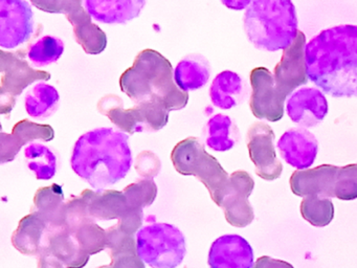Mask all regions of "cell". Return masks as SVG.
Here are the masks:
<instances>
[{
  "label": "cell",
  "instance_id": "24",
  "mask_svg": "<svg viewBox=\"0 0 357 268\" xmlns=\"http://www.w3.org/2000/svg\"><path fill=\"white\" fill-rule=\"evenodd\" d=\"M245 91L243 79L234 71L225 70L213 81L210 96L215 106L229 110L243 100Z\"/></svg>",
  "mask_w": 357,
  "mask_h": 268
},
{
  "label": "cell",
  "instance_id": "39",
  "mask_svg": "<svg viewBox=\"0 0 357 268\" xmlns=\"http://www.w3.org/2000/svg\"><path fill=\"white\" fill-rule=\"evenodd\" d=\"M112 268H145L144 261L139 255H125V257L118 258L112 260Z\"/></svg>",
  "mask_w": 357,
  "mask_h": 268
},
{
  "label": "cell",
  "instance_id": "15",
  "mask_svg": "<svg viewBox=\"0 0 357 268\" xmlns=\"http://www.w3.org/2000/svg\"><path fill=\"white\" fill-rule=\"evenodd\" d=\"M338 169L336 165H321L313 169L294 172L289 180L292 193L304 198L310 196L333 198Z\"/></svg>",
  "mask_w": 357,
  "mask_h": 268
},
{
  "label": "cell",
  "instance_id": "36",
  "mask_svg": "<svg viewBox=\"0 0 357 268\" xmlns=\"http://www.w3.org/2000/svg\"><path fill=\"white\" fill-rule=\"evenodd\" d=\"M334 195L340 200H354L357 198V180L350 176L337 173Z\"/></svg>",
  "mask_w": 357,
  "mask_h": 268
},
{
  "label": "cell",
  "instance_id": "16",
  "mask_svg": "<svg viewBox=\"0 0 357 268\" xmlns=\"http://www.w3.org/2000/svg\"><path fill=\"white\" fill-rule=\"evenodd\" d=\"M210 268H252L254 251L239 234H225L214 241L208 253Z\"/></svg>",
  "mask_w": 357,
  "mask_h": 268
},
{
  "label": "cell",
  "instance_id": "8",
  "mask_svg": "<svg viewBox=\"0 0 357 268\" xmlns=\"http://www.w3.org/2000/svg\"><path fill=\"white\" fill-rule=\"evenodd\" d=\"M0 109L1 114L11 112L16 98L28 86L36 81H49L51 73L32 68L24 59L22 52H0Z\"/></svg>",
  "mask_w": 357,
  "mask_h": 268
},
{
  "label": "cell",
  "instance_id": "12",
  "mask_svg": "<svg viewBox=\"0 0 357 268\" xmlns=\"http://www.w3.org/2000/svg\"><path fill=\"white\" fill-rule=\"evenodd\" d=\"M275 138L271 126L262 121L255 123L248 132V153L257 175L262 179H278L283 172V165L275 154Z\"/></svg>",
  "mask_w": 357,
  "mask_h": 268
},
{
  "label": "cell",
  "instance_id": "2",
  "mask_svg": "<svg viewBox=\"0 0 357 268\" xmlns=\"http://www.w3.org/2000/svg\"><path fill=\"white\" fill-rule=\"evenodd\" d=\"M129 136L114 128H98L83 134L73 152V170L97 192L126 177L132 165Z\"/></svg>",
  "mask_w": 357,
  "mask_h": 268
},
{
  "label": "cell",
  "instance_id": "6",
  "mask_svg": "<svg viewBox=\"0 0 357 268\" xmlns=\"http://www.w3.org/2000/svg\"><path fill=\"white\" fill-rule=\"evenodd\" d=\"M137 255L153 268H176L185 255L183 232L168 223H152L137 234Z\"/></svg>",
  "mask_w": 357,
  "mask_h": 268
},
{
  "label": "cell",
  "instance_id": "21",
  "mask_svg": "<svg viewBox=\"0 0 357 268\" xmlns=\"http://www.w3.org/2000/svg\"><path fill=\"white\" fill-rule=\"evenodd\" d=\"M145 4L146 1L142 0H86L84 2L91 18L108 24L126 23L137 18Z\"/></svg>",
  "mask_w": 357,
  "mask_h": 268
},
{
  "label": "cell",
  "instance_id": "35",
  "mask_svg": "<svg viewBox=\"0 0 357 268\" xmlns=\"http://www.w3.org/2000/svg\"><path fill=\"white\" fill-rule=\"evenodd\" d=\"M107 248L109 249L112 260L125 255H137V243L135 237L121 230L118 224L106 230Z\"/></svg>",
  "mask_w": 357,
  "mask_h": 268
},
{
  "label": "cell",
  "instance_id": "17",
  "mask_svg": "<svg viewBox=\"0 0 357 268\" xmlns=\"http://www.w3.org/2000/svg\"><path fill=\"white\" fill-rule=\"evenodd\" d=\"M288 117L303 127H315L328 113V102L323 92L315 88H302L288 98Z\"/></svg>",
  "mask_w": 357,
  "mask_h": 268
},
{
  "label": "cell",
  "instance_id": "4",
  "mask_svg": "<svg viewBox=\"0 0 357 268\" xmlns=\"http://www.w3.org/2000/svg\"><path fill=\"white\" fill-rule=\"evenodd\" d=\"M244 29L259 50H285L298 36V17L290 0H255L244 15Z\"/></svg>",
  "mask_w": 357,
  "mask_h": 268
},
{
  "label": "cell",
  "instance_id": "25",
  "mask_svg": "<svg viewBox=\"0 0 357 268\" xmlns=\"http://www.w3.org/2000/svg\"><path fill=\"white\" fill-rule=\"evenodd\" d=\"M210 64L200 54L185 57L177 64L174 70V82L179 89L187 92L199 89L210 79Z\"/></svg>",
  "mask_w": 357,
  "mask_h": 268
},
{
  "label": "cell",
  "instance_id": "29",
  "mask_svg": "<svg viewBox=\"0 0 357 268\" xmlns=\"http://www.w3.org/2000/svg\"><path fill=\"white\" fill-rule=\"evenodd\" d=\"M26 165L31 171L36 174L39 180H50L57 171V157L55 153L41 144H32L24 150Z\"/></svg>",
  "mask_w": 357,
  "mask_h": 268
},
{
  "label": "cell",
  "instance_id": "26",
  "mask_svg": "<svg viewBox=\"0 0 357 268\" xmlns=\"http://www.w3.org/2000/svg\"><path fill=\"white\" fill-rule=\"evenodd\" d=\"M130 207L124 193L119 191H104L91 193L89 215L93 220H121Z\"/></svg>",
  "mask_w": 357,
  "mask_h": 268
},
{
  "label": "cell",
  "instance_id": "14",
  "mask_svg": "<svg viewBox=\"0 0 357 268\" xmlns=\"http://www.w3.org/2000/svg\"><path fill=\"white\" fill-rule=\"evenodd\" d=\"M306 37L298 31L294 43L284 50L281 61L275 67V86L285 96L308 82L306 60H305Z\"/></svg>",
  "mask_w": 357,
  "mask_h": 268
},
{
  "label": "cell",
  "instance_id": "27",
  "mask_svg": "<svg viewBox=\"0 0 357 268\" xmlns=\"http://www.w3.org/2000/svg\"><path fill=\"white\" fill-rule=\"evenodd\" d=\"M240 138L239 130L225 114H216L206 125V144L217 152H225L234 148Z\"/></svg>",
  "mask_w": 357,
  "mask_h": 268
},
{
  "label": "cell",
  "instance_id": "40",
  "mask_svg": "<svg viewBox=\"0 0 357 268\" xmlns=\"http://www.w3.org/2000/svg\"><path fill=\"white\" fill-rule=\"evenodd\" d=\"M252 268H294L291 264L288 262L282 261V260L273 259L268 255H263L259 258Z\"/></svg>",
  "mask_w": 357,
  "mask_h": 268
},
{
  "label": "cell",
  "instance_id": "42",
  "mask_svg": "<svg viewBox=\"0 0 357 268\" xmlns=\"http://www.w3.org/2000/svg\"><path fill=\"white\" fill-rule=\"evenodd\" d=\"M250 0H231V1H225V0H223L222 3L225 4V6H227V8H231V10H243V8H248V6H250Z\"/></svg>",
  "mask_w": 357,
  "mask_h": 268
},
{
  "label": "cell",
  "instance_id": "44",
  "mask_svg": "<svg viewBox=\"0 0 357 268\" xmlns=\"http://www.w3.org/2000/svg\"><path fill=\"white\" fill-rule=\"evenodd\" d=\"M99 268H112V265H105V266H101V267Z\"/></svg>",
  "mask_w": 357,
  "mask_h": 268
},
{
  "label": "cell",
  "instance_id": "5",
  "mask_svg": "<svg viewBox=\"0 0 357 268\" xmlns=\"http://www.w3.org/2000/svg\"><path fill=\"white\" fill-rule=\"evenodd\" d=\"M175 170L181 175L195 176L206 186L218 207L229 186V175L216 158L206 152L195 137L181 140L171 153Z\"/></svg>",
  "mask_w": 357,
  "mask_h": 268
},
{
  "label": "cell",
  "instance_id": "30",
  "mask_svg": "<svg viewBox=\"0 0 357 268\" xmlns=\"http://www.w3.org/2000/svg\"><path fill=\"white\" fill-rule=\"evenodd\" d=\"M64 52V44L59 38L45 36L31 45L28 58L33 65L45 67L57 62Z\"/></svg>",
  "mask_w": 357,
  "mask_h": 268
},
{
  "label": "cell",
  "instance_id": "7",
  "mask_svg": "<svg viewBox=\"0 0 357 268\" xmlns=\"http://www.w3.org/2000/svg\"><path fill=\"white\" fill-rule=\"evenodd\" d=\"M99 111L125 133L129 134L158 131L169 121V111L160 103H143L133 108L124 109L122 100L114 96L102 98L99 103Z\"/></svg>",
  "mask_w": 357,
  "mask_h": 268
},
{
  "label": "cell",
  "instance_id": "19",
  "mask_svg": "<svg viewBox=\"0 0 357 268\" xmlns=\"http://www.w3.org/2000/svg\"><path fill=\"white\" fill-rule=\"evenodd\" d=\"M40 253L55 258L68 268H83L91 257L81 248L76 237L66 228H47Z\"/></svg>",
  "mask_w": 357,
  "mask_h": 268
},
{
  "label": "cell",
  "instance_id": "32",
  "mask_svg": "<svg viewBox=\"0 0 357 268\" xmlns=\"http://www.w3.org/2000/svg\"><path fill=\"white\" fill-rule=\"evenodd\" d=\"M91 190H84L80 196L70 199L66 207V228L73 234L80 226L89 221H95L89 215V201Z\"/></svg>",
  "mask_w": 357,
  "mask_h": 268
},
{
  "label": "cell",
  "instance_id": "13",
  "mask_svg": "<svg viewBox=\"0 0 357 268\" xmlns=\"http://www.w3.org/2000/svg\"><path fill=\"white\" fill-rule=\"evenodd\" d=\"M254 188V179L248 172L236 171L229 176V186L220 207L231 225L245 228L254 221V209L248 201Z\"/></svg>",
  "mask_w": 357,
  "mask_h": 268
},
{
  "label": "cell",
  "instance_id": "37",
  "mask_svg": "<svg viewBox=\"0 0 357 268\" xmlns=\"http://www.w3.org/2000/svg\"><path fill=\"white\" fill-rule=\"evenodd\" d=\"M143 209L130 207L129 211H127L126 215L122 219L119 220L118 225L120 226L123 232L133 236L137 232V230L141 228L142 224H143Z\"/></svg>",
  "mask_w": 357,
  "mask_h": 268
},
{
  "label": "cell",
  "instance_id": "3",
  "mask_svg": "<svg viewBox=\"0 0 357 268\" xmlns=\"http://www.w3.org/2000/svg\"><path fill=\"white\" fill-rule=\"evenodd\" d=\"M173 79V67L168 59L156 50H145L121 75L120 87L137 105L158 102L170 112L185 108L189 100L188 92L179 89Z\"/></svg>",
  "mask_w": 357,
  "mask_h": 268
},
{
  "label": "cell",
  "instance_id": "20",
  "mask_svg": "<svg viewBox=\"0 0 357 268\" xmlns=\"http://www.w3.org/2000/svg\"><path fill=\"white\" fill-rule=\"evenodd\" d=\"M55 137V131L50 125H40L29 119H22L14 126L11 134H0V163L14 161L20 149L35 140L51 142Z\"/></svg>",
  "mask_w": 357,
  "mask_h": 268
},
{
  "label": "cell",
  "instance_id": "38",
  "mask_svg": "<svg viewBox=\"0 0 357 268\" xmlns=\"http://www.w3.org/2000/svg\"><path fill=\"white\" fill-rule=\"evenodd\" d=\"M142 157H137V170L142 176H144L145 178H152L155 176V174L152 172V170L155 169L156 171H160V161H158V157H155L154 159L146 158V152L141 153Z\"/></svg>",
  "mask_w": 357,
  "mask_h": 268
},
{
  "label": "cell",
  "instance_id": "31",
  "mask_svg": "<svg viewBox=\"0 0 357 268\" xmlns=\"http://www.w3.org/2000/svg\"><path fill=\"white\" fill-rule=\"evenodd\" d=\"M301 214L311 225L324 228L333 220L334 205L329 198L305 197L301 203Z\"/></svg>",
  "mask_w": 357,
  "mask_h": 268
},
{
  "label": "cell",
  "instance_id": "10",
  "mask_svg": "<svg viewBox=\"0 0 357 268\" xmlns=\"http://www.w3.org/2000/svg\"><path fill=\"white\" fill-rule=\"evenodd\" d=\"M252 98L250 106L257 119L279 121L284 117L286 98L275 86V77L265 67H257L250 73Z\"/></svg>",
  "mask_w": 357,
  "mask_h": 268
},
{
  "label": "cell",
  "instance_id": "41",
  "mask_svg": "<svg viewBox=\"0 0 357 268\" xmlns=\"http://www.w3.org/2000/svg\"><path fill=\"white\" fill-rule=\"evenodd\" d=\"M38 268H64V265L51 255L39 253Z\"/></svg>",
  "mask_w": 357,
  "mask_h": 268
},
{
  "label": "cell",
  "instance_id": "11",
  "mask_svg": "<svg viewBox=\"0 0 357 268\" xmlns=\"http://www.w3.org/2000/svg\"><path fill=\"white\" fill-rule=\"evenodd\" d=\"M34 31V14L28 1L0 0V46L16 48Z\"/></svg>",
  "mask_w": 357,
  "mask_h": 268
},
{
  "label": "cell",
  "instance_id": "1",
  "mask_svg": "<svg viewBox=\"0 0 357 268\" xmlns=\"http://www.w3.org/2000/svg\"><path fill=\"white\" fill-rule=\"evenodd\" d=\"M308 79L334 98L357 96V25L321 31L305 48Z\"/></svg>",
  "mask_w": 357,
  "mask_h": 268
},
{
  "label": "cell",
  "instance_id": "22",
  "mask_svg": "<svg viewBox=\"0 0 357 268\" xmlns=\"http://www.w3.org/2000/svg\"><path fill=\"white\" fill-rule=\"evenodd\" d=\"M66 207L62 186L54 184L37 191L33 211L45 219L49 230H61L66 228Z\"/></svg>",
  "mask_w": 357,
  "mask_h": 268
},
{
  "label": "cell",
  "instance_id": "33",
  "mask_svg": "<svg viewBox=\"0 0 357 268\" xmlns=\"http://www.w3.org/2000/svg\"><path fill=\"white\" fill-rule=\"evenodd\" d=\"M74 236L76 237L81 248L89 255H96L107 248L106 230H103L95 221L83 224L75 232Z\"/></svg>",
  "mask_w": 357,
  "mask_h": 268
},
{
  "label": "cell",
  "instance_id": "34",
  "mask_svg": "<svg viewBox=\"0 0 357 268\" xmlns=\"http://www.w3.org/2000/svg\"><path fill=\"white\" fill-rule=\"evenodd\" d=\"M127 202L133 209H143L144 207L151 205L158 195V186L153 179L144 178L135 184H129L123 191Z\"/></svg>",
  "mask_w": 357,
  "mask_h": 268
},
{
  "label": "cell",
  "instance_id": "18",
  "mask_svg": "<svg viewBox=\"0 0 357 268\" xmlns=\"http://www.w3.org/2000/svg\"><path fill=\"white\" fill-rule=\"evenodd\" d=\"M280 154L288 165L298 170H307L317 155V140L308 130L298 128L286 131L277 144Z\"/></svg>",
  "mask_w": 357,
  "mask_h": 268
},
{
  "label": "cell",
  "instance_id": "43",
  "mask_svg": "<svg viewBox=\"0 0 357 268\" xmlns=\"http://www.w3.org/2000/svg\"><path fill=\"white\" fill-rule=\"evenodd\" d=\"M338 173L342 174V175L350 176V177L357 180V163H353V165H346V167L340 168V169H338Z\"/></svg>",
  "mask_w": 357,
  "mask_h": 268
},
{
  "label": "cell",
  "instance_id": "9",
  "mask_svg": "<svg viewBox=\"0 0 357 268\" xmlns=\"http://www.w3.org/2000/svg\"><path fill=\"white\" fill-rule=\"evenodd\" d=\"M39 10L47 13L66 14L74 27L77 42L89 54H99L107 46V37L101 27L91 22V16L83 8L81 0H56V1H33Z\"/></svg>",
  "mask_w": 357,
  "mask_h": 268
},
{
  "label": "cell",
  "instance_id": "28",
  "mask_svg": "<svg viewBox=\"0 0 357 268\" xmlns=\"http://www.w3.org/2000/svg\"><path fill=\"white\" fill-rule=\"evenodd\" d=\"M58 90L49 84H36L26 96V110L30 117L37 119H47L53 114L59 104Z\"/></svg>",
  "mask_w": 357,
  "mask_h": 268
},
{
  "label": "cell",
  "instance_id": "23",
  "mask_svg": "<svg viewBox=\"0 0 357 268\" xmlns=\"http://www.w3.org/2000/svg\"><path fill=\"white\" fill-rule=\"evenodd\" d=\"M47 222L36 211L20 220L17 230L12 236L14 247L24 255H38L43 248L47 230Z\"/></svg>",
  "mask_w": 357,
  "mask_h": 268
}]
</instances>
